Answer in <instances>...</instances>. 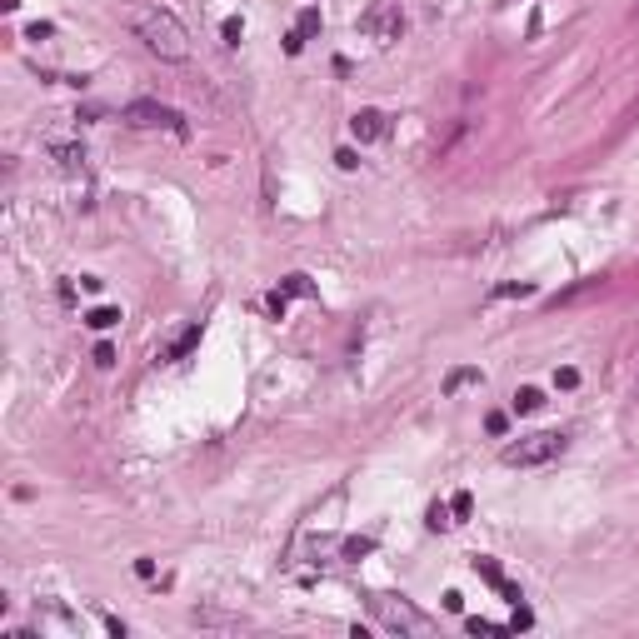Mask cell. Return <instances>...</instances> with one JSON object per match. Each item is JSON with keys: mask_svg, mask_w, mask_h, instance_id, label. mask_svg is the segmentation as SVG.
<instances>
[{"mask_svg": "<svg viewBox=\"0 0 639 639\" xmlns=\"http://www.w3.org/2000/svg\"><path fill=\"white\" fill-rule=\"evenodd\" d=\"M195 624H230V629H235L240 619L235 614H220V609H195Z\"/></svg>", "mask_w": 639, "mask_h": 639, "instance_id": "15", "label": "cell"}, {"mask_svg": "<svg viewBox=\"0 0 639 639\" xmlns=\"http://www.w3.org/2000/svg\"><path fill=\"white\" fill-rule=\"evenodd\" d=\"M475 574H480V579H490L495 590L504 585V569H500V559H490V554H475Z\"/></svg>", "mask_w": 639, "mask_h": 639, "instance_id": "12", "label": "cell"}, {"mask_svg": "<svg viewBox=\"0 0 639 639\" xmlns=\"http://www.w3.org/2000/svg\"><path fill=\"white\" fill-rule=\"evenodd\" d=\"M50 35H55V30H50L45 20H35V25H25V40H50Z\"/></svg>", "mask_w": 639, "mask_h": 639, "instance_id": "27", "label": "cell"}, {"mask_svg": "<svg viewBox=\"0 0 639 639\" xmlns=\"http://www.w3.org/2000/svg\"><path fill=\"white\" fill-rule=\"evenodd\" d=\"M449 514H454L449 504H430V530H449V525H454Z\"/></svg>", "mask_w": 639, "mask_h": 639, "instance_id": "17", "label": "cell"}, {"mask_svg": "<svg viewBox=\"0 0 639 639\" xmlns=\"http://www.w3.org/2000/svg\"><path fill=\"white\" fill-rule=\"evenodd\" d=\"M449 509H454L459 519H464V514H470V509H475V500H470V490H459V495L449 500Z\"/></svg>", "mask_w": 639, "mask_h": 639, "instance_id": "23", "label": "cell"}, {"mask_svg": "<svg viewBox=\"0 0 639 639\" xmlns=\"http://www.w3.org/2000/svg\"><path fill=\"white\" fill-rule=\"evenodd\" d=\"M300 50H305V35L290 30V35H285V55H300Z\"/></svg>", "mask_w": 639, "mask_h": 639, "instance_id": "28", "label": "cell"}, {"mask_svg": "<svg viewBox=\"0 0 639 639\" xmlns=\"http://www.w3.org/2000/svg\"><path fill=\"white\" fill-rule=\"evenodd\" d=\"M530 624H535V614H530L525 604H519V609H514V619H509V629H530Z\"/></svg>", "mask_w": 639, "mask_h": 639, "instance_id": "29", "label": "cell"}, {"mask_svg": "<svg viewBox=\"0 0 639 639\" xmlns=\"http://www.w3.org/2000/svg\"><path fill=\"white\" fill-rule=\"evenodd\" d=\"M525 295H535V285H500L495 290V300H525Z\"/></svg>", "mask_w": 639, "mask_h": 639, "instance_id": "18", "label": "cell"}, {"mask_svg": "<svg viewBox=\"0 0 639 639\" xmlns=\"http://www.w3.org/2000/svg\"><path fill=\"white\" fill-rule=\"evenodd\" d=\"M85 325H90V330H110V325H120V310H115V305H95V310L85 315Z\"/></svg>", "mask_w": 639, "mask_h": 639, "instance_id": "11", "label": "cell"}, {"mask_svg": "<svg viewBox=\"0 0 639 639\" xmlns=\"http://www.w3.org/2000/svg\"><path fill=\"white\" fill-rule=\"evenodd\" d=\"M485 430H490V435H504V430H509V415H500V410L485 415Z\"/></svg>", "mask_w": 639, "mask_h": 639, "instance_id": "26", "label": "cell"}, {"mask_svg": "<svg viewBox=\"0 0 639 639\" xmlns=\"http://www.w3.org/2000/svg\"><path fill=\"white\" fill-rule=\"evenodd\" d=\"M564 435L559 430H535V435H519V440H509L504 449H500V459L509 464V470H535V464H550V459H559L564 454Z\"/></svg>", "mask_w": 639, "mask_h": 639, "instance_id": "2", "label": "cell"}, {"mask_svg": "<svg viewBox=\"0 0 639 639\" xmlns=\"http://www.w3.org/2000/svg\"><path fill=\"white\" fill-rule=\"evenodd\" d=\"M195 345H200V325H190V330H185V335H180L175 345H170V360H180V355H190V350H195Z\"/></svg>", "mask_w": 639, "mask_h": 639, "instance_id": "13", "label": "cell"}, {"mask_svg": "<svg viewBox=\"0 0 639 639\" xmlns=\"http://www.w3.org/2000/svg\"><path fill=\"white\" fill-rule=\"evenodd\" d=\"M375 550V540H350L345 545V559H360V554H370Z\"/></svg>", "mask_w": 639, "mask_h": 639, "instance_id": "24", "label": "cell"}, {"mask_svg": "<svg viewBox=\"0 0 639 639\" xmlns=\"http://www.w3.org/2000/svg\"><path fill=\"white\" fill-rule=\"evenodd\" d=\"M280 290H285V295L310 300V295H315V280H310V275H285V280H280Z\"/></svg>", "mask_w": 639, "mask_h": 639, "instance_id": "10", "label": "cell"}, {"mask_svg": "<svg viewBox=\"0 0 639 639\" xmlns=\"http://www.w3.org/2000/svg\"><path fill=\"white\" fill-rule=\"evenodd\" d=\"M500 595H504L509 604H519V600H525V595H519V585H509V579H504V585H500Z\"/></svg>", "mask_w": 639, "mask_h": 639, "instance_id": "31", "label": "cell"}, {"mask_svg": "<svg viewBox=\"0 0 639 639\" xmlns=\"http://www.w3.org/2000/svg\"><path fill=\"white\" fill-rule=\"evenodd\" d=\"M514 415H535V410H545V395L535 390V385H525V390H514Z\"/></svg>", "mask_w": 639, "mask_h": 639, "instance_id": "9", "label": "cell"}, {"mask_svg": "<svg viewBox=\"0 0 639 639\" xmlns=\"http://www.w3.org/2000/svg\"><path fill=\"white\" fill-rule=\"evenodd\" d=\"M265 305H270V315H275V320H285V305H290V295H285V290H275V295H270Z\"/></svg>", "mask_w": 639, "mask_h": 639, "instance_id": "25", "label": "cell"}, {"mask_svg": "<svg viewBox=\"0 0 639 639\" xmlns=\"http://www.w3.org/2000/svg\"><path fill=\"white\" fill-rule=\"evenodd\" d=\"M335 165H340V170H360V155H355L350 145H340V150H335Z\"/></svg>", "mask_w": 639, "mask_h": 639, "instance_id": "22", "label": "cell"}, {"mask_svg": "<svg viewBox=\"0 0 639 639\" xmlns=\"http://www.w3.org/2000/svg\"><path fill=\"white\" fill-rule=\"evenodd\" d=\"M350 130H355V140L360 145H375V140H385V130H390V120H385V110H355L350 115Z\"/></svg>", "mask_w": 639, "mask_h": 639, "instance_id": "6", "label": "cell"}, {"mask_svg": "<svg viewBox=\"0 0 639 639\" xmlns=\"http://www.w3.org/2000/svg\"><path fill=\"white\" fill-rule=\"evenodd\" d=\"M295 30H300V35H305V40H310V35H320V11H315V6H310V11H305V15H300V25H295Z\"/></svg>", "mask_w": 639, "mask_h": 639, "instance_id": "19", "label": "cell"}, {"mask_svg": "<svg viewBox=\"0 0 639 639\" xmlns=\"http://www.w3.org/2000/svg\"><path fill=\"white\" fill-rule=\"evenodd\" d=\"M370 609L385 619V629H399V634H430V619L410 604V600H395V595H380L370 600Z\"/></svg>", "mask_w": 639, "mask_h": 639, "instance_id": "5", "label": "cell"}, {"mask_svg": "<svg viewBox=\"0 0 639 639\" xmlns=\"http://www.w3.org/2000/svg\"><path fill=\"white\" fill-rule=\"evenodd\" d=\"M50 160H55V170L75 175V170H85V145L80 140H50Z\"/></svg>", "mask_w": 639, "mask_h": 639, "instance_id": "7", "label": "cell"}, {"mask_svg": "<svg viewBox=\"0 0 639 639\" xmlns=\"http://www.w3.org/2000/svg\"><path fill=\"white\" fill-rule=\"evenodd\" d=\"M220 35H225V45H240V40H245V20H240V15H225V20H220Z\"/></svg>", "mask_w": 639, "mask_h": 639, "instance_id": "14", "label": "cell"}, {"mask_svg": "<svg viewBox=\"0 0 639 639\" xmlns=\"http://www.w3.org/2000/svg\"><path fill=\"white\" fill-rule=\"evenodd\" d=\"M90 360H95V365H100V370H110V365H115V345H110V340H100V345H95V355H90Z\"/></svg>", "mask_w": 639, "mask_h": 639, "instance_id": "20", "label": "cell"}, {"mask_svg": "<svg viewBox=\"0 0 639 639\" xmlns=\"http://www.w3.org/2000/svg\"><path fill=\"white\" fill-rule=\"evenodd\" d=\"M554 390H579V370L574 365H559L554 370Z\"/></svg>", "mask_w": 639, "mask_h": 639, "instance_id": "16", "label": "cell"}, {"mask_svg": "<svg viewBox=\"0 0 639 639\" xmlns=\"http://www.w3.org/2000/svg\"><path fill=\"white\" fill-rule=\"evenodd\" d=\"M120 120H125L130 130H175L180 140L190 135V125L180 120V110H170V105H160V100H130V105L120 110Z\"/></svg>", "mask_w": 639, "mask_h": 639, "instance_id": "3", "label": "cell"}, {"mask_svg": "<svg viewBox=\"0 0 639 639\" xmlns=\"http://www.w3.org/2000/svg\"><path fill=\"white\" fill-rule=\"evenodd\" d=\"M464 629H470V634H504L509 624H490V619H464Z\"/></svg>", "mask_w": 639, "mask_h": 639, "instance_id": "21", "label": "cell"}, {"mask_svg": "<svg viewBox=\"0 0 639 639\" xmlns=\"http://www.w3.org/2000/svg\"><path fill=\"white\" fill-rule=\"evenodd\" d=\"M360 35L375 40V45H395L404 35V11L395 6V0H380V6H370L360 15Z\"/></svg>", "mask_w": 639, "mask_h": 639, "instance_id": "4", "label": "cell"}, {"mask_svg": "<svg viewBox=\"0 0 639 639\" xmlns=\"http://www.w3.org/2000/svg\"><path fill=\"white\" fill-rule=\"evenodd\" d=\"M100 285H105L100 275H80V290H85V295H100Z\"/></svg>", "mask_w": 639, "mask_h": 639, "instance_id": "30", "label": "cell"}, {"mask_svg": "<svg viewBox=\"0 0 639 639\" xmlns=\"http://www.w3.org/2000/svg\"><path fill=\"white\" fill-rule=\"evenodd\" d=\"M135 574L140 579H155V559H135Z\"/></svg>", "mask_w": 639, "mask_h": 639, "instance_id": "32", "label": "cell"}, {"mask_svg": "<svg viewBox=\"0 0 639 639\" xmlns=\"http://www.w3.org/2000/svg\"><path fill=\"white\" fill-rule=\"evenodd\" d=\"M130 30L145 40L150 55H160V61H170V66L190 61V30H185V20H180L175 11L140 6V11H130Z\"/></svg>", "mask_w": 639, "mask_h": 639, "instance_id": "1", "label": "cell"}, {"mask_svg": "<svg viewBox=\"0 0 639 639\" xmlns=\"http://www.w3.org/2000/svg\"><path fill=\"white\" fill-rule=\"evenodd\" d=\"M500 6H514V0H500Z\"/></svg>", "mask_w": 639, "mask_h": 639, "instance_id": "34", "label": "cell"}, {"mask_svg": "<svg viewBox=\"0 0 639 639\" xmlns=\"http://www.w3.org/2000/svg\"><path fill=\"white\" fill-rule=\"evenodd\" d=\"M485 375L475 370V365H459V370H449L445 375V395H459V390H470V385H480Z\"/></svg>", "mask_w": 639, "mask_h": 639, "instance_id": "8", "label": "cell"}, {"mask_svg": "<svg viewBox=\"0 0 639 639\" xmlns=\"http://www.w3.org/2000/svg\"><path fill=\"white\" fill-rule=\"evenodd\" d=\"M0 6H6V11H15V6H20V0H0Z\"/></svg>", "mask_w": 639, "mask_h": 639, "instance_id": "33", "label": "cell"}]
</instances>
